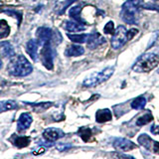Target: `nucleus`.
<instances>
[{
	"label": "nucleus",
	"mask_w": 159,
	"mask_h": 159,
	"mask_svg": "<svg viewBox=\"0 0 159 159\" xmlns=\"http://www.w3.org/2000/svg\"><path fill=\"white\" fill-rule=\"evenodd\" d=\"M33 71L32 65L23 55L14 56L8 65V72L14 77H26Z\"/></svg>",
	"instance_id": "nucleus-1"
},
{
	"label": "nucleus",
	"mask_w": 159,
	"mask_h": 159,
	"mask_svg": "<svg viewBox=\"0 0 159 159\" xmlns=\"http://www.w3.org/2000/svg\"><path fill=\"white\" fill-rule=\"evenodd\" d=\"M143 0H127L122 5L120 17L127 24L137 23V13L143 6Z\"/></svg>",
	"instance_id": "nucleus-2"
},
{
	"label": "nucleus",
	"mask_w": 159,
	"mask_h": 159,
	"mask_svg": "<svg viewBox=\"0 0 159 159\" xmlns=\"http://www.w3.org/2000/svg\"><path fill=\"white\" fill-rule=\"evenodd\" d=\"M159 64V57L153 53H145L139 57L131 67L135 73H148L155 69Z\"/></svg>",
	"instance_id": "nucleus-3"
},
{
	"label": "nucleus",
	"mask_w": 159,
	"mask_h": 159,
	"mask_svg": "<svg viewBox=\"0 0 159 159\" xmlns=\"http://www.w3.org/2000/svg\"><path fill=\"white\" fill-rule=\"evenodd\" d=\"M113 72H114L113 67H107L106 69H103L102 72L93 73L91 75V76H89L87 79H84V81L83 82V86L87 87V88L96 87L98 84H102L103 82H106L107 80H108L112 76Z\"/></svg>",
	"instance_id": "nucleus-4"
},
{
	"label": "nucleus",
	"mask_w": 159,
	"mask_h": 159,
	"mask_svg": "<svg viewBox=\"0 0 159 159\" xmlns=\"http://www.w3.org/2000/svg\"><path fill=\"white\" fill-rule=\"evenodd\" d=\"M127 41H129L128 31L124 26L119 25V26L114 30L113 35L111 37V47L114 50H118L122 48L124 45L127 43Z\"/></svg>",
	"instance_id": "nucleus-5"
},
{
	"label": "nucleus",
	"mask_w": 159,
	"mask_h": 159,
	"mask_svg": "<svg viewBox=\"0 0 159 159\" xmlns=\"http://www.w3.org/2000/svg\"><path fill=\"white\" fill-rule=\"evenodd\" d=\"M54 57L55 50L52 48V43H47L42 45L41 52H40V58L43 66L47 70H53L54 68Z\"/></svg>",
	"instance_id": "nucleus-6"
},
{
	"label": "nucleus",
	"mask_w": 159,
	"mask_h": 159,
	"mask_svg": "<svg viewBox=\"0 0 159 159\" xmlns=\"http://www.w3.org/2000/svg\"><path fill=\"white\" fill-rule=\"evenodd\" d=\"M137 141L141 146H143L145 149H147V150L155 154H159V142L153 140V139L150 136H148L147 134L145 133L140 134L137 138Z\"/></svg>",
	"instance_id": "nucleus-7"
},
{
	"label": "nucleus",
	"mask_w": 159,
	"mask_h": 159,
	"mask_svg": "<svg viewBox=\"0 0 159 159\" xmlns=\"http://www.w3.org/2000/svg\"><path fill=\"white\" fill-rule=\"evenodd\" d=\"M53 30L48 27H40L36 31V40L40 46L44 44L52 43L53 41Z\"/></svg>",
	"instance_id": "nucleus-8"
},
{
	"label": "nucleus",
	"mask_w": 159,
	"mask_h": 159,
	"mask_svg": "<svg viewBox=\"0 0 159 159\" xmlns=\"http://www.w3.org/2000/svg\"><path fill=\"white\" fill-rule=\"evenodd\" d=\"M113 147L116 148L117 151L125 152V151H130V150H132V149H135L137 146L132 141L129 140V139L118 137V138L114 139Z\"/></svg>",
	"instance_id": "nucleus-9"
},
{
	"label": "nucleus",
	"mask_w": 159,
	"mask_h": 159,
	"mask_svg": "<svg viewBox=\"0 0 159 159\" xmlns=\"http://www.w3.org/2000/svg\"><path fill=\"white\" fill-rule=\"evenodd\" d=\"M65 135L64 132L59 128H55V127H49L47 129H45L43 132V137L45 138L48 143L53 144V142L57 141L58 139L62 138Z\"/></svg>",
	"instance_id": "nucleus-10"
},
{
	"label": "nucleus",
	"mask_w": 159,
	"mask_h": 159,
	"mask_svg": "<svg viewBox=\"0 0 159 159\" xmlns=\"http://www.w3.org/2000/svg\"><path fill=\"white\" fill-rule=\"evenodd\" d=\"M106 42H107V40L98 32H93L92 34H89V37L87 40L88 47L89 49H96L98 46H102V45Z\"/></svg>",
	"instance_id": "nucleus-11"
},
{
	"label": "nucleus",
	"mask_w": 159,
	"mask_h": 159,
	"mask_svg": "<svg viewBox=\"0 0 159 159\" xmlns=\"http://www.w3.org/2000/svg\"><path fill=\"white\" fill-rule=\"evenodd\" d=\"M33 121V118L31 116V114L28 112H23L20 114V116L18 118L17 121V129L18 131H23L26 130L29 128V126L31 125V123Z\"/></svg>",
	"instance_id": "nucleus-12"
},
{
	"label": "nucleus",
	"mask_w": 159,
	"mask_h": 159,
	"mask_svg": "<svg viewBox=\"0 0 159 159\" xmlns=\"http://www.w3.org/2000/svg\"><path fill=\"white\" fill-rule=\"evenodd\" d=\"M40 46L38 41L36 39H31L29 40L26 44V52L30 56L34 62L37 61L38 59V47Z\"/></svg>",
	"instance_id": "nucleus-13"
},
{
	"label": "nucleus",
	"mask_w": 159,
	"mask_h": 159,
	"mask_svg": "<svg viewBox=\"0 0 159 159\" xmlns=\"http://www.w3.org/2000/svg\"><path fill=\"white\" fill-rule=\"evenodd\" d=\"M112 118L111 111L108 108L99 109L96 113V120L98 123H103L107 121H111Z\"/></svg>",
	"instance_id": "nucleus-14"
},
{
	"label": "nucleus",
	"mask_w": 159,
	"mask_h": 159,
	"mask_svg": "<svg viewBox=\"0 0 159 159\" xmlns=\"http://www.w3.org/2000/svg\"><path fill=\"white\" fill-rule=\"evenodd\" d=\"M84 53V49L82 46H79V45H70L68 48L65 50V55L67 57H79L82 56Z\"/></svg>",
	"instance_id": "nucleus-15"
},
{
	"label": "nucleus",
	"mask_w": 159,
	"mask_h": 159,
	"mask_svg": "<svg viewBox=\"0 0 159 159\" xmlns=\"http://www.w3.org/2000/svg\"><path fill=\"white\" fill-rule=\"evenodd\" d=\"M64 28L69 32H81L86 30V26L83 23H80L77 21H66L64 25Z\"/></svg>",
	"instance_id": "nucleus-16"
},
{
	"label": "nucleus",
	"mask_w": 159,
	"mask_h": 159,
	"mask_svg": "<svg viewBox=\"0 0 159 159\" xmlns=\"http://www.w3.org/2000/svg\"><path fill=\"white\" fill-rule=\"evenodd\" d=\"M0 52L5 58H12L15 56L13 46L8 41H3L0 43Z\"/></svg>",
	"instance_id": "nucleus-17"
},
{
	"label": "nucleus",
	"mask_w": 159,
	"mask_h": 159,
	"mask_svg": "<svg viewBox=\"0 0 159 159\" xmlns=\"http://www.w3.org/2000/svg\"><path fill=\"white\" fill-rule=\"evenodd\" d=\"M81 11H82L81 6H80V5H77V6H74V7H72L71 9H70L69 15H70V17H71L72 19L75 20V21L83 23V24H86V22H84V20L82 19V17H81Z\"/></svg>",
	"instance_id": "nucleus-18"
},
{
	"label": "nucleus",
	"mask_w": 159,
	"mask_h": 159,
	"mask_svg": "<svg viewBox=\"0 0 159 159\" xmlns=\"http://www.w3.org/2000/svg\"><path fill=\"white\" fill-rule=\"evenodd\" d=\"M30 142H31V138L29 136H17L14 138L13 143L15 146H17L18 148H23L28 146Z\"/></svg>",
	"instance_id": "nucleus-19"
},
{
	"label": "nucleus",
	"mask_w": 159,
	"mask_h": 159,
	"mask_svg": "<svg viewBox=\"0 0 159 159\" xmlns=\"http://www.w3.org/2000/svg\"><path fill=\"white\" fill-rule=\"evenodd\" d=\"M67 36L72 42L82 44V43L87 42L89 34H68Z\"/></svg>",
	"instance_id": "nucleus-20"
},
{
	"label": "nucleus",
	"mask_w": 159,
	"mask_h": 159,
	"mask_svg": "<svg viewBox=\"0 0 159 159\" xmlns=\"http://www.w3.org/2000/svg\"><path fill=\"white\" fill-rule=\"evenodd\" d=\"M153 120V116H152V113L150 111H148V112H145L144 114H142L141 116H139L137 118V120H136V125L137 126H143V125H145V124L149 123L150 121Z\"/></svg>",
	"instance_id": "nucleus-21"
},
{
	"label": "nucleus",
	"mask_w": 159,
	"mask_h": 159,
	"mask_svg": "<svg viewBox=\"0 0 159 159\" xmlns=\"http://www.w3.org/2000/svg\"><path fill=\"white\" fill-rule=\"evenodd\" d=\"M146 104V98L143 96H139L137 98H135L131 102V107L133 109H142Z\"/></svg>",
	"instance_id": "nucleus-22"
},
{
	"label": "nucleus",
	"mask_w": 159,
	"mask_h": 159,
	"mask_svg": "<svg viewBox=\"0 0 159 159\" xmlns=\"http://www.w3.org/2000/svg\"><path fill=\"white\" fill-rule=\"evenodd\" d=\"M18 107V104L14 101H4L0 102V112L10 111V109H15Z\"/></svg>",
	"instance_id": "nucleus-23"
},
{
	"label": "nucleus",
	"mask_w": 159,
	"mask_h": 159,
	"mask_svg": "<svg viewBox=\"0 0 159 159\" xmlns=\"http://www.w3.org/2000/svg\"><path fill=\"white\" fill-rule=\"evenodd\" d=\"M78 134L81 136V138L84 142H87L91 139V137L93 135V132H92V129L89 127H81L79 129Z\"/></svg>",
	"instance_id": "nucleus-24"
},
{
	"label": "nucleus",
	"mask_w": 159,
	"mask_h": 159,
	"mask_svg": "<svg viewBox=\"0 0 159 159\" xmlns=\"http://www.w3.org/2000/svg\"><path fill=\"white\" fill-rule=\"evenodd\" d=\"M10 34V26L5 20H0V39L6 38Z\"/></svg>",
	"instance_id": "nucleus-25"
},
{
	"label": "nucleus",
	"mask_w": 159,
	"mask_h": 159,
	"mask_svg": "<svg viewBox=\"0 0 159 159\" xmlns=\"http://www.w3.org/2000/svg\"><path fill=\"white\" fill-rule=\"evenodd\" d=\"M53 102H40V103H35V104H32L33 107H35V109L38 111H41L43 109H46L48 107H50L52 106Z\"/></svg>",
	"instance_id": "nucleus-26"
},
{
	"label": "nucleus",
	"mask_w": 159,
	"mask_h": 159,
	"mask_svg": "<svg viewBox=\"0 0 159 159\" xmlns=\"http://www.w3.org/2000/svg\"><path fill=\"white\" fill-rule=\"evenodd\" d=\"M114 24L112 21H109L106 24V26L103 28V32L106 34H112L114 32Z\"/></svg>",
	"instance_id": "nucleus-27"
},
{
	"label": "nucleus",
	"mask_w": 159,
	"mask_h": 159,
	"mask_svg": "<svg viewBox=\"0 0 159 159\" xmlns=\"http://www.w3.org/2000/svg\"><path fill=\"white\" fill-rule=\"evenodd\" d=\"M143 9H149V10H154V11H159V5L152 4V3H143Z\"/></svg>",
	"instance_id": "nucleus-28"
},
{
	"label": "nucleus",
	"mask_w": 159,
	"mask_h": 159,
	"mask_svg": "<svg viewBox=\"0 0 159 159\" xmlns=\"http://www.w3.org/2000/svg\"><path fill=\"white\" fill-rule=\"evenodd\" d=\"M150 130L153 134H159V126L158 125H152Z\"/></svg>",
	"instance_id": "nucleus-29"
},
{
	"label": "nucleus",
	"mask_w": 159,
	"mask_h": 159,
	"mask_svg": "<svg viewBox=\"0 0 159 159\" xmlns=\"http://www.w3.org/2000/svg\"><path fill=\"white\" fill-rule=\"evenodd\" d=\"M44 151H45V149L41 147V148L37 149V150L33 151V154H34V155H39V154H41V153H44Z\"/></svg>",
	"instance_id": "nucleus-30"
},
{
	"label": "nucleus",
	"mask_w": 159,
	"mask_h": 159,
	"mask_svg": "<svg viewBox=\"0 0 159 159\" xmlns=\"http://www.w3.org/2000/svg\"><path fill=\"white\" fill-rule=\"evenodd\" d=\"M70 147H71V145H65V144H62V145L57 146V148L59 149V150H61V151L65 150V149H68V148H70Z\"/></svg>",
	"instance_id": "nucleus-31"
},
{
	"label": "nucleus",
	"mask_w": 159,
	"mask_h": 159,
	"mask_svg": "<svg viewBox=\"0 0 159 159\" xmlns=\"http://www.w3.org/2000/svg\"><path fill=\"white\" fill-rule=\"evenodd\" d=\"M2 68V61H1V59H0V70H1Z\"/></svg>",
	"instance_id": "nucleus-32"
}]
</instances>
